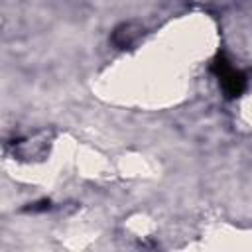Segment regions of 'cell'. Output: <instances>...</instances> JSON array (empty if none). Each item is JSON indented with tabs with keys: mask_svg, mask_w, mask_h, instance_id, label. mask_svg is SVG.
I'll return each mask as SVG.
<instances>
[{
	"mask_svg": "<svg viewBox=\"0 0 252 252\" xmlns=\"http://www.w3.org/2000/svg\"><path fill=\"white\" fill-rule=\"evenodd\" d=\"M211 69L219 77V83H220V87H222L226 96H238L244 91V87H246L244 75L238 69H234L222 55H217V59L213 61Z\"/></svg>",
	"mask_w": 252,
	"mask_h": 252,
	"instance_id": "1",
	"label": "cell"
},
{
	"mask_svg": "<svg viewBox=\"0 0 252 252\" xmlns=\"http://www.w3.org/2000/svg\"><path fill=\"white\" fill-rule=\"evenodd\" d=\"M144 28L136 22H126V24H120L114 32H112V43L116 47H130L132 43H136L142 35Z\"/></svg>",
	"mask_w": 252,
	"mask_h": 252,
	"instance_id": "2",
	"label": "cell"
}]
</instances>
